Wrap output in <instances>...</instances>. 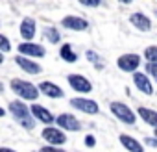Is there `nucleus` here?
Wrapping results in <instances>:
<instances>
[{
	"label": "nucleus",
	"instance_id": "f03ea898",
	"mask_svg": "<svg viewBox=\"0 0 157 152\" xmlns=\"http://www.w3.org/2000/svg\"><path fill=\"white\" fill-rule=\"evenodd\" d=\"M11 89L22 97V98H28V100H35L39 97V91L35 86H32L30 82H24V80H11Z\"/></svg>",
	"mask_w": 157,
	"mask_h": 152
},
{
	"label": "nucleus",
	"instance_id": "f3484780",
	"mask_svg": "<svg viewBox=\"0 0 157 152\" xmlns=\"http://www.w3.org/2000/svg\"><path fill=\"white\" fill-rule=\"evenodd\" d=\"M120 143H122L129 152H144V148L140 146V143L135 141V139L129 137V135H120Z\"/></svg>",
	"mask_w": 157,
	"mask_h": 152
},
{
	"label": "nucleus",
	"instance_id": "bb28decb",
	"mask_svg": "<svg viewBox=\"0 0 157 152\" xmlns=\"http://www.w3.org/2000/svg\"><path fill=\"white\" fill-rule=\"evenodd\" d=\"M146 145H150V146H155V148H157V139H151V137H146Z\"/></svg>",
	"mask_w": 157,
	"mask_h": 152
},
{
	"label": "nucleus",
	"instance_id": "f8f14e48",
	"mask_svg": "<svg viewBox=\"0 0 157 152\" xmlns=\"http://www.w3.org/2000/svg\"><path fill=\"white\" fill-rule=\"evenodd\" d=\"M133 80H135V86H137V89H140L142 93H148V95H151V84H150V80H148V76L144 74V72H135L133 74Z\"/></svg>",
	"mask_w": 157,
	"mask_h": 152
},
{
	"label": "nucleus",
	"instance_id": "4be33fe9",
	"mask_svg": "<svg viewBox=\"0 0 157 152\" xmlns=\"http://www.w3.org/2000/svg\"><path fill=\"white\" fill-rule=\"evenodd\" d=\"M146 70L157 80V63H148V65H146Z\"/></svg>",
	"mask_w": 157,
	"mask_h": 152
},
{
	"label": "nucleus",
	"instance_id": "0eeeda50",
	"mask_svg": "<svg viewBox=\"0 0 157 152\" xmlns=\"http://www.w3.org/2000/svg\"><path fill=\"white\" fill-rule=\"evenodd\" d=\"M61 24H63L65 28H68V30H74V32H83V30H87V26H89V22H87L85 19H82V17H74V15L65 17Z\"/></svg>",
	"mask_w": 157,
	"mask_h": 152
},
{
	"label": "nucleus",
	"instance_id": "423d86ee",
	"mask_svg": "<svg viewBox=\"0 0 157 152\" xmlns=\"http://www.w3.org/2000/svg\"><path fill=\"white\" fill-rule=\"evenodd\" d=\"M70 104H72L76 110L83 111V113H91V115L98 113V104H96L94 100H89V98H72Z\"/></svg>",
	"mask_w": 157,
	"mask_h": 152
},
{
	"label": "nucleus",
	"instance_id": "a878e982",
	"mask_svg": "<svg viewBox=\"0 0 157 152\" xmlns=\"http://www.w3.org/2000/svg\"><path fill=\"white\" fill-rule=\"evenodd\" d=\"M87 58H89L91 61H98V56H96L94 52H91V50H87Z\"/></svg>",
	"mask_w": 157,
	"mask_h": 152
},
{
	"label": "nucleus",
	"instance_id": "393cba45",
	"mask_svg": "<svg viewBox=\"0 0 157 152\" xmlns=\"http://www.w3.org/2000/svg\"><path fill=\"white\" fill-rule=\"evenodd\" d=\"M94 143H96V141H94L93 135H87V137H85V145H87V146H94Z\"/></svg>",
	"mask_w": 157,
	"mask_h": 152
},
{
	"label": "nucleus",
	"instance_id": "cd10ccee",
	"mask_svg": "<svg viewBox=\"0 0 157 152\" xmlns=\"http://www.w3.org/2000/svg\"><path fill=\"white\" fill-rule=\"evenodd\" d=\"M82 4H83V6H98V2H87V0H83Z\"/></svg>",
	"mask_w": 157,
	"mask_h": 152
},
{
	"label": "nucleus",
	"instance_id": "2eb2a0df",
	"mask_svg": "<svg viewBox=\"0 0 157 152\" xmlns=\"http://www.w3.org/2000/svg\"><path fill=\"white\" fill-rule=\"evenodd\" d=\"M21 35L26 41H30L35 35V21L33 19H24L22 21V24H21Z\"/></svg>",
	"mask_w": 157,
	"mask_h": 152
},
{
	"label": "nucleus",
	"instance_id": "aec40b11",
	"mask_svg": "<svg viewBox=\"0 0 157 152\" xmlns=\"http://www.w3.org/2000/svg\"><path fill=\"white\" fill-rule=\"evenodd\" d=\"M44 35L50 39V43H59V39H61V35H59V32L56 28H46L44 30Z\"/></svg>",
	"mask_w": 157,
	"mask_h": 152
},
{
	"label": "nucleus",
	"instance_id": "39448f33",
	"mask_svg": "<svg viewBox=\"0 0 157 152\" xmlns=\"http://www.w3.org/2000/svg\"><path fill=\"white\" fill-rule=\"evenodd\" d=\"M139 63H140V58L137 54H124V56H120L117 59V65L126 72H133L139 67Z\"/></svg>",
	"mask_w": 157,
	"mask_h": 152
},
{
	"label": "nucleus",
	"instance_id": "6ab92c4d",
	"mask_svg": "<svg viewBox=\"0 0 157 152\" xmlns=\"http://www.w3.org/2000/svg\"><path fill=\"white\" fill-rule=\"evenodd\" d=\"M59 54H61V58H63L65 61H68V63H74V61L78 59V56L72 52L70 45H63V46H61V50H59Z\"/></svg>",
	"mask_w": 157,
	"mask_h": 152
},
{
	"label": "nucleus",
	"instance_id": "dca6fc26",
	"mask_svg": "<svg viewBox=\"0 0 157 152\" xmlns=\"http://www.w3.org/2000/svg\"><path fill=\"white\" fill-rule=\"evenodd\" d=\"M32 113H33V117H35V119H39V121H43V122H46V124H50L52 121H56L48 110H44L43 106H37V104H35V106H32Z\"/></svg>",
	"mask_w": 157,
	"mask_h": 152
},
{
	"label": "nucleus",
	"instance_id": "9d476101",
	"mask_svg": "<svg viewBox=\"0 0 157 152\" xmlns=\"http://www.w3.org/2000/svg\"><path fill=\"white\" fill-rule=\"evenodd\" d=\"M56 122H57V126H61V128H65V130H80V122H78L76 117L70 115V113L59 115V117L56 119Z\"/></svg>",
	"mask_w": 157,
	"mask_h": 152
},
{
	"label": "nucleus",
	"instance_id": "4468645a",
	"mask_svg": "<svg viewBox=\"0 0 157 152\" xmlns=\"http://www.w3.org/2000/svg\"><path fill=\"white\" fill-rule=\"evenodd\" d=\"M15 59H17V65H19L21 69H24L26 72H30V74H39V72H41V67H39L37 63H33V61L26 59L24 56H17Z\"/></svg>",
	"mask_w": 157,
	"mask_h": 152
},
{
	"label": "nucleus",
	"instance_id": "b1692460",
	"mask_svg": "<svg viewBox=\"0 0 157 152\" xmlns=\"http://www.w3.org/2000/svg\"><path fill=\"white\" fill-rule=\"evenodd\" d=\"M39 152H65V150H61V148H54V146H43Z\"/></svg>",
	"mask_w": 157,
	"mask_h": 152
},
{
	"label": "nucleus",
	"instance_id": "f257e3e1",
	"mask_svg": "<svg viewBox=\"0 0 157 152\" xmlns=\"http://www.w3.org/2000/svg\"><path fill=\"white\" fill-rule=\"evenodd\" d=\"M10 111L13 113V117L26 128V130H32L33 126H35V122L30 119V110H28V106L26 104H22V102H19V100H15V102H11L10 104Z\"/></svg>",
	"mask_w": 157,
	"mask_h": 152
},
{
	"label": "nucleus",
	"instance_id": "5701e85b",
	"mask_svg": "<svg viewBox=\"0 0 157 152\" xmlns=\"http://www.w3.org/2000/svg\"><path fill=\"white\" fill-rule=\"evenodd\" d=\"M10 50V41L6 35H2V52H8Z\"/></svg>",
	"mask_w": 157,
	"mask_h": 152
},
{
	"label": "nucleus",
	"instance_id": "1a4fd4ad",
	"mask_svg": "<svg viewBox=\"0 0 157 152\" xmlns=\"http://www.w3.org/2000/svg\"><path fill=\"white\" fill-rule=\"evenodd\" d=\"M43 137H44L46 141L54 143V145H63V143L67 141L65 134H61L59 128H44V130H43Z\"/></svg>",
	"mask_w": 157,
	"mask_h": 152
},
{
	"label": "nucleus",
	"instance_id": "ddd939ff",
	"mask_svg": "<svg viewBox=\"0 0 157 152\" xmlns=\"http://www.w3.org/2000/svg\"><path fill=\"white\" fill-rule=\"evenodd\" d=\"M39 89H41L44 95L52 97V98H61V97H63L61 87H57V86L52 84V82H41V84H39Z\"/></svg>",
	"mask_w": 157,
	"mask_h": 152
},
{
	"label": "nucleus",
	"instance_id": "9b49d317",
	"mask_svg": "<svg viewBox=\"0 0 157 152\" xmlns=\"http://www.w3.org/2000/svg\"><path fill=\"white\" fill-rule=\"evenodd\" d=\"M129 21H131V24H133L137 30H140V32H148V30L151 28L150 19H148L146 15H142V13H133V15L129 17Z\"/></svg>",
	"mask_w": 157,
	"mask_h": 152
},
{
	"label": "nucleus",
	"instance_id": "6e6552de",
	"mask_svg": "<svg viewBox=\"0 0 157 152\" xmlns=\"http://www.w3.org/2000/svg\"><path fill=\"white\" fill-rule=\"evenodd\" d=\"M19 52L22 56H35V58H43L46 52L41 45H35V43H22L19 45Z\"/></svg>",
	"mask_w": 157,
	"mask_h": 152
},
{
	"label": "nucleus",
	"instance_id": "7ed1b4c3",
	"mask_svg": "<svg viewBox=\"0 0 157 152\" xmlns=\"http://www.w3.org/2000/svg\"><path fill=\"white\" fill-rule=\"evenodd\" d=\"M111 111H113L122 122H126V124H133V122H135V113H133L126 104H122V102H113V104H111Z\"/></svg>",
	"mask_w": 157,
	"mask_h": 152
},
{
	"label": "nucleus",
	"instance_id": "a211bd4d",
	"mask_svg": "<svg viewBox=\"0 0 157 152\" xmlns=\"http://www.w3.org/2000/svg\"><path fill=\"white\" fill-rule=\"evenodd\" d=\"M139 115L146 121V124H150V126H155V128H157V111L148 110V108H139Z\"/></svg>",
	"mask_w": 157,
	"mask_h": 152
},
{
	"label": "nucleus",
	"instance_id": "c756f323",
	"mask_svg": "<svg viewBox=\"0 0 157 152\" xmlns=\"http://www.w3.org/2000/svg\"><path fill=\"white\" fill-rule=\"evenodd\" d=\"M155 137H157V128H155Z\"/></svg>",
	"mask_w": 157,
	"mask_h": 152
},
{
	"label": "nucleus",
	"instance_id": "412c9836",
	"mask_svg": "<svg viewBox=\"0 0 157 152\" xmlns=\"http://www.w3.org/2000/svg\"><path fill=\"white\" fill-rule=\"evenodd\" d=\"M144 56L150 63H157V46H148L144 50Z\"/></svg>",
	"mask_w": 157,
	"mask_h": 152
},
{
	"label": "nucleus",
	"instance_id": "20e7f679",
	"mask_svg": "<svg viewBox=\"0 0 157 152\" xmlns=\"http://www.w3.org/2000/svg\"><path fill=\"white\" fill-rule=\"evenodd\" d=\"M68 84H70L72 89L78 91V93H89V91H93L91 82L85 78V76H82V74H70V76H68Z\"/></svg>",
	"mask_w": 157,
	"mask_h": 152
},
{
	"label": "nucleus",
	"instance_id": "c85d7f7f",
	"mask_svg": "<svg viewBox=\"0 0 157 152\" xmlns=\"http://www.w3.org/2000/svg\"><path fill=\"white\" fill-rule=\"evenodd\" d=\"M0 152H15V150H11V148H6V146H4V148H0Z\"/></svg>",
	"mask_w": 157,
	"mask_h": 152
}]
</instances>
